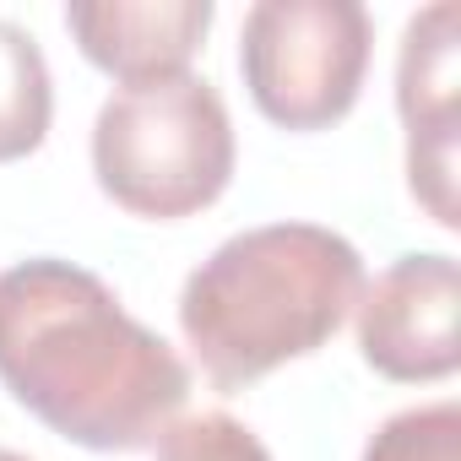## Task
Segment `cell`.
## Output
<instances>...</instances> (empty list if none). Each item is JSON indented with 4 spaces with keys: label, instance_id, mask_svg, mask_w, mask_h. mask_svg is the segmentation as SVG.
I'll return each mask as SVG.
<instances>
[{
    "label": "cell",
    "instance_id": "obj_1",
    "mask_svg": "<svg viewBox=\"0 0 461 461\" xmlns=\"http://www.w3.org/2000/svg\"><path fill=\"white\" fill-rule=\"evenodd\" d=\"M0 385L82 450H147L179 418L190 369L98 272L33 256L0 272Z\"/></svg>",
    "mask_w": 461,
    "mask_h": 461
},
{
    "label": "cell",
    "instance_id": "obj_2",
    "mask_svg": "<svg viewBox=\"0 0 461 461\" xmlns=\"http://www.w3.org/2000/svg\"><path fill=\"white\" fill-rule=\"evenodd\" d=\"M364 294V256L321 222L222 240L179 294V331L212 385L240 391L337 337Z\"/></svg>",
    "mask_w": 461,
    "mask_h": 461
},
{
    "label": "cell",
    "instance_id": "obj_3",
    "mask_svg": "<svg viewBox=\"0 0 461 461\" xmlns=\"http://www.w3.org/2000/svg\"><path fill=\"white\" fill-rule=\"evenodd\" d=\"M93 174L131 217L174 222L212 206L234 179V120L222 93L195 71L120 87L93 120Z\"/></svg>",
    "mask_w": 461,
    "mask_h": 461
},
{
    "label": "cell",
    "instance_id": "obj_4",
    "mask_svg": "<svg viewBox=\"0 0 461 461\" xmlns=\"http://www.w3.org/2000/svg\"><path fill=\"white\" fill-rule=\"evenodd\" d=\"M369 50L375 28L358 0H256L240 33V71L272 125L326 131L358 104Z\"/></svg>",
    "mask_w": 461,
    "mask_h": 461
},
{
    "label": "cell",
    "instance_id": "obj_5",
    "mask_svg": "<svg viewBox=\"0 0 461 461\" xmlns=\"http://www.w3.org/2000/svg\"><path fill=\"white\" fill-rule=\"evenodd\" d=\"M461 272L456 256L423 250L391 261L375 283H364L353 321H358V353L375 375L423 385V380H450L461 364Z\"/></svg>",
    "mask_w": 461,
    "mask_h": 461
},
{
    "label": "cell",
    "instance_id": "obj_6",
    "mask_svg": "<svg viewBox=\"0 0 461 461\" xmlns=\"http://www.w3.org/2000/svg\"><path fill=\"white\" fill-rule=\"evenodd\" d=\"M66 28L98 71L141 87L190 71L212 28V0H71Z\"/></svg>",
    "mask_w": 461,
    "mask_h": 461
},
{
    "label": "cell",
    "instance_id": "obj_7",
    "mask_svg": "<svg viewBox=\"0 0 461 461\" xmlns=\"http://www.w3.org/2000/svg\"><path fill=\"white\" fill-rule=\"evenodd\" d=\"M456 0L423 6L396 55V114L407 125V141L418 136H445L456 131V104H461V50H456Z\"/></svg>",
    "mask_w": 461,
    "mask_h": 461
},
{
    "label": "cell",
    "instance_id": "obj_8",
    "mask_svg": "<svg viewBox=\"0 0 461 461\" xmlns=\"http://www.w3.org/2000/svg\"><path fill=\"white\" fill-rule=\"evenodd\" d=\"M50 114H55V82L39 39L0 17V163L39 152L50 136Z\"/></svg>",
    "mask_w": 461,
    "mask_h": 461
},
{
    "label": "cell",
    "instance_id": "obj_9",
    "mask_svg": "<svg viewBox=\"0 0 461 461\" xmlns=\"http://www.w3.org/2000/svg\"><path fill=\"white\" fill-rule=\"evenodd\" d=\"M364 461H461V407L429 402L385 418L369 434Z\"/></svg>",
    "mask_w": 461,
    "mask_h": 461
},
{
    "label": "cell",
    "instance_id": "obj_10",
    "mask_svg": "<svg viewBox=\"0 0 461 461\" xmlns=\"http://www.w3.org/2000/svg\"><path fill=\"white\" fill-rule=\"evenodd\" d=\"M158 461H272V450L234 412H190L158 434Z\"/></svg>",
    "mask_w": 461,
    "mask_h": 461
},
{
    "label": "cell",
    "instance_id": "obj_11",
    "mask_svg": "<svg viewBox=\"0 0 461 461\" xmlns=\"http://www.w3.org/2000/svg\"><path fill=\"white\" fill-rule=\"evenodd\" d=\"M407 185L439 228H461V212H456V131L407 141Z\"/></svg>",
    "mask_w": 461,
    "mask_h": 461
},
{
    "label": "cell",
    "instance_id": "obj_12",
    "mask_svg": "<svg viewBox=\"0 0 461 461\" xmlns=\"http://www.w3.org/2000/svg\"><path fill=\"white\" fill-rule=\"evenodd\" d=\"M0 461H28V456H17V450H6V445H0Z\"/></svg>",
    "mask_w": 461,
    "mask_h": 461
}]
</instances>
